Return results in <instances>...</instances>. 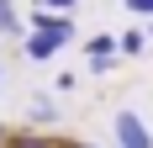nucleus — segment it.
<instances>
[{"label": "nucleus", "instance_id": "39448f33", "mask_svg": "<svg viewBox=\"0 0 153 148\" xmlns=\"http://www.w3.org/2000/svg\"><path fill=\"white\" fill-rule=\"evenodd\" d=\"M27 117L37 122V127H42V122L53 127V122H58V106H53V101H42V95H32V106H27Z\"/></svg>", "mask_w": 153, "mask_h": 148}, {"label": "nucleus", "instance_id": "423d86ee", "mask_svg": "<svg viewBox=\"0 0 153 148\" xmlns=\"http://www.w3.org/2000/svg\"><path fill=\"white\" fill-rule=\"evenodd\" d=\"M116 53L137 58V53H143V32H122V37H116Z\"/></svg>", "mask_w": 153, "mask_h": 148}, {"label": "nucleus", "instance_id": "20e7f679", "mask_svg": "<svg viewBox=\"0 0 153 148\" xmlns=\"http://www.w3.org/2000/svg\"><path fill=\"white\" fill-rule=\"evenodd\" d=\"M0 32H5V37H21V43H27V21H21V16L11 11V0H0Z\"/></svg>", "mask_w": 153, "mask_h": 148}, {"label": "nucleus", "instance_id": "9b49d317", "mask_svg": "<svg viewBox=\"0 0 153 148\" xmlns=\"http://www.w3.org/2000/svg\"><path fill=\"white\" fill-rule=\"evenodd\" d=\"M148 37H153V27H148Z\"/></svg>", "mask_w": 153, "mask_h": 148}, {"label": "nucleus", "instance_id": "1a4fd4ad", "mask_svg": "<svg viewBox=\"0 0 153 148\" xmlns=\"http://www.w3.org/2000/svg\"><path fill=\"white\" fill-rule=\"evenodd\" d=\"M63 148H100V143H63Z\"/></svg>", "mask_w": 153, "mask_h": 148}, {"label": "nucleus", "instance_id": "6e6552de", "mask_svg": "<svg viewBox=\"0 0 153 148\" xmlns=\"http://www.w3.org/2000/svg\"><path fill=\"white\" fill-rule=\"evenodd\" d=\"M122 5H127L132 16H148V21H153V0H122Z\"/></svg>", "mask_w": 153, "mask_h": 148}, {"label": "nucleus", "instance_id": "9d476101", "mask_svg": "<svg viewBox=\"0 0 153 148\" xmlns=\"http://www.w3.org/2000/svg\"><path fill=\"white\" fill-rule=\"evenodd\" d=\"M0 85H5V69H0Z\"/></svg>", "mask_w": 153, "mask_h": 148}, {"label": "nucleus", "instance_id": "0eeeda50", "mask_svg": "<svg viewBox=\"0 0 153 148\" xmlns=\"http://www.w3.org/2000/svg\"><path fill=\"white\" fill-rule=\"evenodd\" d=\"M37 5H42L48 16H69V11H74V5H79V0H37Z\"/></svg>", "mask_w": 153, "mask_h": 148}, {"label": "nucleus", "instance_id": "f257e3e1", "mask_svg": "<svg viewBox=\"0 0 153 148\" xmlns=\"http://www.w3.org/2000/svg\"><path fill=\"white\" fill-rule=\"evenodd\" d=\"M69 37H74V21L69 16H48V11H37L27 21V58H53L58 48H69Z\"/></svg>", "mask_w": 153, "mask_h": 148}, {"label": "nucleus", "instance_id": "7ed1b4c3", "mask_svg": "<svg viewBox=\"0 0 153 148\" xmlns=\"http://www.w3.org/2000/svg\"><path fill=\"white\" fill-rule=\"evenodd\" d=\"M111 64H116V43H111V37H90V69L111 74Z\"/></svg>", "mask_w": 153, "mask_h": 148}, {"label": "nucleus", "instance_id": "f03ea898", "mask_svg": "<svg viewBox=\"0 0 153 148\" xmlns=\"http://www.w3.org/2000/svg\"><path fill=\"white\" fill-rule=\"evenodd\" d=\"M116 148H153V132L143 127V117L137 111H116Z\"/></svg>", "mask_w": 153, "mask_h": 148}]
</instances>
